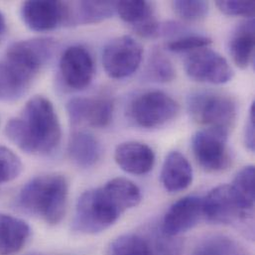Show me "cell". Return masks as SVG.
Here are the masks:
<instances>
[{
	"instance_id": "6da1fadb",
	"label": "cell",
	"mask_w": 255,
	"mask_h": 255,
	"mask_svg": "<svg viewBox=\"0 0 255 255\" xmlns=\"http://www.w3.org/2000/svg\"><path fill=\"white\" fill-rule=\"evenodd\" d=\"M140 189L126 178H115L105 186L86 191L79 198L72 230L97 235L114 226L128 210L141 202Z\"/></svg>"
},
{
	"instance_id": "7a4b0ae2",
	"label": "cell",
	"mask_w": 255,
	"mask_h": 255,
	"mask_svg": "<svg viewBox=\"0 0 255 255\" xmlns=\"http://www.w3.org/2000/svg\"><path fill=\"white\" fill-rule=\"evenodd\" d=\"M5 134L27 154L48 155L59 146L62 130L53 104L36 96L26 103L18 117L7 123Z\"/></svg>"
},
{
	"instance_id": "3957f363",
	"label": "cell",
	"mask_w": 255,
	"mask_h": 255,
	"mask_svg": "<svg viewBox=\"0 0 255 255\" xmlns=\"http://www.w3.org/2000/svg\"><path fill=\"white\" fill-rule=\"evenodd\" d=\"M54 47L53 39L38 38L19 41L8 48L0 61V102H14L27 94Z\"/></svg>"
},
{
	"instance_id": "277c9868",
	"label": "cell",
	"mask_w": 255,
	"mask_h": 255,
	"mask_svg": "<svg viewBox=\"0 0 255 255\" xmlns=\"http://www.w3.org/2000/svg\"><path fill=\"white\" fill-rule=\"evenodd\" d=\"M68 198L67 178L61 174H46L26 183L18 195L17 203L25 213L55 226L65 217Z\"/></svg>"
},
{
	"instance_id": "5b68a950",
	"label": "cell",
	"mask_w": 255,
	"mask_h": 255,
	"mask_svg": "<svg viewBox=\"0 0 255 255\" xmlns=\"http://www.w3.org/2000/svg\"><path fill=\"white\" fill-rule=\"evenodd\" d=\"M188 110L197 124L229 131L238 115L237 103L233 98L214 92L192 94L188 99Z\"/></svg>"
},
{
	"instance_id": "8992f818",
	"label": "cell",
	"mask_w": 255,
	"mask_h": 255,
	"mask_svg": "<svg viewBox=\"0 0 255 255\" xmlns=\"http://www.w3.org/2000/svg\"><path fill=\"white\" fill-rule=\"evenodd\" d=\"M229 132L223 128H206L194 135L193 152L200 166L206 171L219 172L230 165Z\"/></svg>"
},
{
	"instance_id": "52a82bcc",
	"label": "cell",
	"mask_w": 255,
	"mask_h": 255,
	"mask_svg": "<svg viewBox=\"0 0 255 255\" xmlns=\"http://www.w3.org/2000/svg\"><path fill=\"white\" fill-rule=\"evenodd\" d=\"M179 111L178 103L169 95L159 91L138 96L130 107L133 121L144 128H159L174 120Z\"/></svg>"
},
{
	"instance_id": "ba28073f",
	"label": "cell",
	"mask_w": 255,
	"mask_h": 255,
	"mask_svg": "<svg viewBox=\"0 0 255 255\" xmlns=\"http://www.w3.org/2000/svg\"><path fill=\"white\" fill-rule=\"evenodd\" d=\"M143 57L141 44L133 37L124 35L111 40L103 52V66L109 77L121 80L134 74Z\"/></svg>"
},
{
	"instance_id": "9c48e42d",
	"label": "cell",
	"mask_w": 255,
	"mask_h": 255,
	"mask_svg": "<svg viewBox=\"0 0 255 255\" xmlns=\"http://www.w3.org/2000/svg\"><path fill=\"white\" fill-rule=\"evenodd\" d=\"M184 66L188 77L200 83L223 85L234 77V71L227 59L209 48L190 53Z\"/></svg>"
},
{
	"instance_id": "30bf717a",
	"label": "cell",
	"mask_w": 255,
	"mask_h": 255,
	"mask_svg": "<svg viewBox=\"0 0 255 255\" xmlns=\"http://www.w3.org/2000/svg\"><path fill=\"white\" fill-rule=\"evenodd\" d=\"M25 25L35 32H47L68 23V4L62 1L30 0L21 6Z\"/></svg>"
},
{
	"instance_id": "8fae6325",
	"label": "cell",
	"mask_w": 255,
	"mask_h": 255,
	"mask_svg": "<svg viewBox=\"0 0 255 255\" xmlns=\"http://www.w3.org/2000/svg\"><path fill=\"white\" fill-rule=\"evenodd\" d=\"M114 107L109 98H75L68 102L66 109L73 127L104 128L113 121Z\"/></svg>"
},
{
	"instance_id": "7c38bea8",
	"label": "cell",
	"mask_w": 255,
	"mask_h": 255,
	"mask_svg": "<svg viewBox=\"0 0 255 255\" xmlns=\"http://www.w3.org/2000/svg\"><path fill=\"white\" fill-rule=\"evenodd\" d=\"M250 215L240 207L231 185H220L203 199V217L218 225H232Z\"/></svg>"
},
{
	"instance_id": "4fadbf2b",
	"label": "cell",
	"mask_w": 255,
	"mask_h": 255,
	"mask_svg": "<svg viewBox=\"0 0 255 255\" xmlns=\"http://www.w3.org/2000/svg\"><path fill=\"white\" fill-rule=\"evenodd\" d=\"M60 71L66 85L73 90L90 86L95 75V63L90 52L82 46H72L62 55Z\"/></svg>"
},
{
	"instance_id": "5bb4252c",
	"label": "cell",
	"mask_w": 255,
	"mask_h": 255,
	"mask_svg": "<svg viewBox=\"0 0 255 255\" xmlns=\"http://www.w3.org/2000/svg\"><path fill=\"white\" fill-rule=\"evenodd\" d=\"M203 218V199L188 196L174 203L166 213L162 232L166 237H177L195 228Z\"/></svg>"
},
{
	"instance_id": "9a60e30c",
	"label": "cell",
	"mask_w": 255,
	"mask_h": 255,
	"mask_svg": "<svg viewBox=\"0 0 255 255\" xmlns=\"http://www.w3.org/2000/svg\"><path fill=\"white\" fill-rule=\"evenodd\" d=\"M115 160L125 172L132 175H144L152 170L155 154L148 145L129 141L117 147Z\"/></svg>"
},
{
	"instance_id": "2e32d148",
	"label": "cell",
	"mask_w": 255,
	"mask_h": 255,
	"mask_svg": "<svg viewBox=\"0 0 255 255\" xmlns=\"http://www.w3.org/2000/svg\"><path fill=\"white\" fill-rule=\"evenodd\" d=\"M193 168L188 159L178 151L170 152L162 166L161 182L171 193L181 192L192 185Z\"/></svg>"
},
{
	"instance_id": "e0dca14e",
	"label": "cell",
	"mask_w": 255,
	"mask_h": 255,
	"mask_svg": "<svg viewBox=\"0 0 255 255\" xmlns=\"http://www.w3.org/2000/svg\"><path fill=\"white\" fill-rule=\"evenodd\" d=\"M67 25H86L102 22L117 12V1L67 2Z\"/></svg>"
},
{
	"instance_id": "ac0fdd59",
	"label": "cell",
	"mask_w": 255,
	"mask_h": 255,
	"mask_svg": "<svg viewBox=\"0 0 255 255\" xmlns=\"http://www.w3.org/2000/svg\"><path fill=\"white\" fill-rule=\"evenodd\" d=\"M70 159L80 168L88 169L98 164L103 155L101 142L86 131L75 132L68 144Z\"/></svg>"
},
{
	"instance_id": "d6986e66",
	"label": "cell",
	"mask_w": 255,
	"mask_h": 255,
	"mask_svg": "<svg viewBox=\"0 0 255 255\" xmlns=\"http://www.w3.org/2000/svg\"><path fill=\"white\" fill-rule=\"evenodd\" d=\"M31 234L23 220L0 213V255L18 254L26 245Z\"/></svg>"
},
{
	"instance_id": "ffe728a7",
	"label": "cell",
	"mask_w": 255,
	"mask_h": 255,
	"mask_svg": "<svg viewBox=\"0 0 255 255\" xmlns=\"http://www.w3.org/2000/svg\"><path fill=\"white\" fill-rule=\"evenodd\" d=\"M255 19L242 23L230 41V54L235 64L241 69H247L255 57Z\"/></svg>"
},
{
	"instance_id": "44dd1931",
	"label": "cell",
	"mask_w": 255,
	"mask_h": 255,
	"mask_svg": "<svg viewBox=\"0 0 255 255\" xmlns=\"http://www.w3.org/2000/svg\"><path fill=\"white\" fill-rule=\"evenodd\" d=\"M231 188L242 210L251 216L255 201V166L244 167L235 177Z\"/></svg>"
},
{
	"instance_id": "7402d4cb",
	"label": "cell",
	"mask_w": 255,
	"mask_h": 255,
	"mask_svg": "<svg viewBox=\"0 0 255 255\" xmlns=\"http://www.w3.org/2000/svg\"><path fill=\"white\" fill-rule=\"evenodd\" d=\"M107 255H153L152 243L137 234H127L116 239Z\"/></svg>"
},
{
	"instance_id": "603a6c76",
	"label": "cell",
	"mask_w": 255,
	"mask_h": 255,
	"mask_svg": "<svg viewBox=\"0 0 255 255\" xmlns=\"http://www.w3.org/2000/svg\"><path fill=\"white\" fill-rule=\"evenodd\" d=\"M117 12L132 28L143 24L154 17L152 3L141 0L117 1Z\"/></svg>"
},
{
	"instance_id": "cb8c5ba5",
	"label": "cell",
	"mask_w": 255,
	"mask_h": 255,
	"mask_svg": "<svg viewBox=\"0 0 255 255\" xmlns=\"http://www.w3.org/2000/svg\"><path fill=\"white\" fill-rule=\"evenodd\" d=\"M147 75L156 82L169 83L175 79L176 71L169 58L162 51L155 49L148 60Z\"/></svg>"
},
{
	"instance_id": "d4e9b609",
	"label": "cell",
	"mask_w": 255,
	"mask_h": 255,
	"mask_svg": "<svg viewBox=\"0 0 255 255\" xmlns=\"http://www.w3.org/2000/svg\"><path fill=\"white\" fill-rule=\"evenodd\" d=\"M239 246L225 236H212L203 240L192 255H235Z\"/></svg>"
},
{
	"instance_id": "484cf974",
	"label": "cell",
	"mask_w": 255,
	"mask_h": 255,
	"mask_svg": "<svg viewBox=\"0 0 255 255\" xmlns=\"http://www.w3.org/2000/svg\"><path fill=\"white\" fill-rule=\"evenodd\" d=\"M22 169L23 165L19 156L11 149L0 146V186L18 178Z\"/></svg>"
},
{
	"instance_id": "4316f807",
	"label": "cell",
	"mask_w": 255,
	"mask_h": 255,
	"mask_svg": "<svg viewBox=\"0 0 255 255\" xmlns=\"http://www.w3.org/2000/svg\"><path fill=\"white\" fill-rule=\"evenodd\" d=\"M175 13L186 21L203 19L209 12V2L204 0H177L172 3Z\"/></svg>"
},
{
	"instance_id": "83f0119b",
	"label": "cell",
	"mask_w": 255,
	"mask_h": 255,
	"mask_svg": "<svg viewBox=\"0 0 255 255\" xmlns=\"http://www.w3.org/2000/svg\"><path fill=\"white\" fill-rule=\"evenodd\" d=\"M213 43L212 39L202 35H186L168 43L167 48L171 52L184 53L194 52L203 48H208Z\"/></svg>"
},
{
	"instance_id": "f1b7e54d",
	"label": "cell",
	"mask_w": 255,
	"mask_h": 255,
	"mask_svg": "<svg viewBox=\"0 0 255 255\" xmlns=\"http://www.w3.org/2000/svg\"><path fill=\"white\" fill-rule=\"evenodd\" d=\"M216 5L221 12L229 16H243L250 19L255 17V3L253 0H219Z\"/></svg>"
},
{
	"instance_id": "f546056e",
	"label": "cell",
	"mask_w": 255,
	"mask_h": 255,
	"mask_svg": "<svg viewBox=\"0 0 255 255\" xmlns=\"http://www.w3.org/2000/svg\"><path fill=\"white\" fill-rule=\"evenodd\" d=\"M255 102L252 104L250 115H249V121L246 126L245 130V143L248 147V149L252 152H254L255 149Z\"/></svg>"
},
{
	"instance_id": "4dcf8cb0",
	"label": "cell",
	"mask_w": 255,
	"mask_h": 255,
	"mask_svg": "<svg viewBox=\"0 0 255 255\" xmlns=\"http://www.w3.org/2000/svg\"><path fill=\"white\" fill-rule=\"evenodd\" d=\"M6 29H7L6 20H5L4 15H3V14L1 13V11H0V36L3 35V34L6 32Z\"/></svg>"
},
{
	"instance_id": "1f68e13d",
	"label": "cell",
	"mask_w": 255,
	"mask_h": 255,
	"mask_svg": "<svg viewBox=\"0 0 255 255\" xmlns=\"http://www.w3.org/2000/svg\"><path fill=\"white\" fill-rule=\"evenodd\" d=\"M235 255H249L244 249H242V248H238V250H237V252H236V254H235Z\"/></svg>"
},
{
	"instance_id": "d6a6232c",
	"label": "cell",
	"mask_w": 255,
	"mask_h": 255,
	"mask_svg": "<svg viewBox=\"0 0 255 255\" xmlns=\"http://www.w3.org/2000/svg\"></svg>"
}]
</instances>
